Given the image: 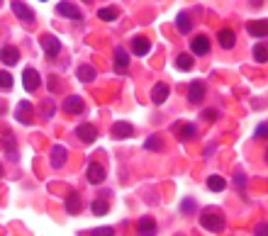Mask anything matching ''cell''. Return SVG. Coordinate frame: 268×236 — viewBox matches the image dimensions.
Masks as SVG:
<instances>
[{
  "instance_id": "5b68a950",
  "label": "cell",
  "mask_w": 268,
  "mask_h": 236,
  "mask_svg": "<svg viewBox=\"0 0 268 236\" xmlns=\"http://www.w3.org/2000/svg\"><path fill=\"white\" fill-rule=\"evenodd\" d=\"M39 42H42V49H44V54H47V56H52V59H54V56H56V54L61 51V42L56 39V37H54V34H44Z\"/></svg>"
},
{
  "instance_id": "44dd1931",
  "label": "cell",
  "mask_w": 268,
  "mask_h": 236,
  "mask_svg": "<svg viewBox=\"0 0 268 236\" xmlns=\"http://www.w3.org/2000/svg\"><path fill=\"white\" fill-rule=\"evenodd\" d=\"M81 195H78V192H71V195H68V197H66V212H68V214H78V212H81Z\"/></svg>"
},
{
  "instance_id": "e0dca14e",
  "label": "cell",
  "mask_w": 268,
  "mask_h": 236,
  "mask_svg": "<svg viewBox=\"0 0 268 236\" xmlns=\"http://www.w3.org/2000/svg\"><path fill=\"white\" fill-rule=\"evenodd\" d=\"M149 49H151V42L147 37H134V39H132V51H134L137 56H147Z\"/></svg>"
},
{
  "instance_id": "484cf974",
  "label": "cell",
  "mask_w": 268,
  "mask_h": 236,
  "mask_svg": "<svg viewBox=\"0 0 268 236\" xmlns=\"http://www.w3.org/2000/svg\"><path fill=\"white\" fill-rule=\"evenodd\" d=\"M76 76H78V78H81L83 83H90V81L95 78V68H93V66H78Z\"/></svg>"
},
{
  "instance_id": "9a60e30c",
  "label": "cell",
  "mask_w": 268,
  "mask_h": 236,
  "mask_svg": "<svg viewBox=\"0 0 268 236\" xmlns=\"http://www.w3.org/2000/svg\"><path fill=\"white\" fill-rule=\"evenodd\" d=\"M105 178H107V173H105V168H103L100 163H90L88 166V183L100 185V183H105Z\"/></svg>"
},
{
  "instance_id": "ab89813d",
  "label": "cell",
  "mask_w": 268,
  "mask_h": 236,
  "mask_svg": "<svg viewBox=\"0 0 268 236\" xmlns=\"http://www.w3.org/2000/svg\"><path fill=\"white\" fill-rule=\"evenodd\" d=\"M2 173H5V171H2V166H0V178H2Z\"/></svg>"
},
{
  "instance_id": "f35d334b",
  "label": "cell",
  "mask_w": 268,
  "mask_h": 236,
  "mask_svg": "<svg viewBox=\"0 0 268 236\" xmlns=\"http://www.w3.org/2000/svg\"><path fill=\"white\" fill-rule=\"evenodd\" d=\"M244 183H246V178H244V176H237V185H239V188H244Z\"/></svg>"
},
{
  "instance_id": "8fae6325",
  "label": "cell",
  "mask_w": 268,
  "mask_h": 236,
  "mask_svg": "<svg viewBox=\"0 0 268 236\" xmlns=\"http://www.w3.org/2000/svg\"><path fill=\"white\" fill-rule=\"evenodd\" d=\"M246 32L251 37H256V39H264V37H268V20H254V22H249Z\"/></svg>"
},
{
  "instance_id": "f1b7e54d",
  "label": "cell",
  "mask_w": 268,
  "mask_h": 236,
  "mask_svg": "<svg viewBox=\"0 0 268 236\" xmlns=\"http://www.w3.org/2000/svg\"><path fill=\"white\" fill-rule=\"evenodd\" d=\"M117 7H100L98 10V17L100 20H107V22H112V20H117Z\"/></svg>"
},
{
  "instance_id": "4fadbf2b",
  "label": "cell",
  "mask_w": 268,
  "mask_h": 236,
  "mask_svg": "<svg viewBox=\"0 0 268 236\" xmlns=\"http://www.w3.org/2000/svg\"><path fill=\"white\" fill-rule=\"evenodd\" d=\"M217 42H219V47H222V49H232V47L237 44V34H234V30L224 27V30L217 32Z\"/></svg>"
},
{
  "instance_id": "277c9868",
  "label": "cell",
  "mask_w": 268,
  "mask_h": 236,
  "mask_svg": "<svg viewBox=\"0 0 268 236\" xmlns=\"http://www.w3.org/2000/svg\"><path fill=\"white\" fill-rule=\"evenodd\" d=\"M110 134H112V139H129V137H134V127L129 124V122H115L112 127H110Z\"/></svg>"
},
{
  "instance_id": "ac0fdd59",
  "label": "cell",
  "mask_w": 268,
  "mask_h": 236,
  "mask_svg": "<svg viewBox=\"0 0 268 236\" xmlns=\"http://www.w3.org/2000/svg\"><path fill=\"white\" fill-rule=\"evenodd\" d=\"M137 232H139V236H156V222L151 217H142L137 224Z\"/></svg>"
},
{
  "instance_id": "4316f807",
  "label": "cell",
  "mask_w": 268,
  "mask_h": 236,
  "mask_svg": "<svg viewBox=\"0 0 268 236\" xmlns=\"http://www.w3.org/2000/svg\"><path fill=\"white\" fill-rule=\"evenodd\" d=\"M195 134H198L195 124H180L178 127V139H183V142H185V139H193Z\"/></svg>"
},
{
  "instance_id": "b9f144b4",
  "label": "cell",
  "mask_w": 268,
  "mask_h": 236,
  "mask_svg": "<svg viewBox=\"0 0 268 236\" xmlns=\"http://www.w3.org/2000/svg\"><path fill=\"white\" fill-rule=\"evenodd\" d=\"M42 2H44V0H42Z\"/></svg>"
},
{
  "instance_id": "8d00e7d4",
  "label": "cell",
  "mask_w": 268,
  "mask_h": 236,
  "mask_svg": "<svg viewBox=\"0 0 268 236\" xmlns=\"http://www.w3.org/2000/svg\"><path fill=\"white\" fill-rule=\"evenodd\" d=\"M217 117H219L217 110H205V112H203V119H205V122H214Z\"/></svg>"
},
{
  "instance_id": "ffe728a7",
  "label": "cell",
  "mask_w": 268,
  "mask_h": 236,
  "mask_svg": "<svg viewBox=\"0 0 268 236\" xmlns=\"http://www.w3.org/2000/svg\"><path fill=\"white\" fill-rule=\"evenodd\" d=\"M2 148H5V153H7V158H10V161H17V146H15V137H12L10 132L2 137Z\"/></svg>"
},
{
  "instance_id": "603a6c76",
  "label": "cell",
  "mask_w": 268,
  "mask_h": 236,
  "mask_svg": "<svg viewBox=\"0 0 268 236\" xmlns=\"http://www.w3.org/2000/svg\"><path fill=\"white\" fill-rule=\"evenodd\" d=\"M63 163H66V148L54 146L52 148V166L54 168H63Z\"/></svg>"
},
{
  "instance_id": "d6986e66",
  "label": "cell",
  "mask_w": 268,
  "mask_h": 236,
  "mask_svg": "<svg viewBox=\"0 0 268 236\" xmlns=\"http://www.w3.org/2000/svg\"><path fill=\"white\" fill-rule=\"evenodd\" d=\"M127 66H129V54L122 47H117L115 49V68H117L119 73H127Z\"/></svg>"
},
{
  "instance_id": "d590c367",
  "label": "cell",
  "mask_w": 268,
  "mask_h": 236,
  "mask_svg": "<svg viewBox=\"0 0 268 236\" xmlns=\"http://www.w3.org/2000/svg\"><path fill=\"white\" fill-rule=\"evenodd\" d=\"M193 209H195V200H183V202H180V212H183V214H188V212H193Z\"/></svg>"
},
{
  "instance_id": "7402d4cb",
  "label": "cell",
  "mask_w": 268,
  "mask_h": 236,
  "mask_svg": "<svg viewBox=\"0 0 268 236\" xmlns=\"http://www.w3.org/2000/svg\"><path fill=\"white\" fill-rule=\"evenodd\" d=\"M176 27H178L180 34H188V32L193 30V20L188 17V12H178V17H176Z\"/></svg>"
},
{
  "instance_id": "3957f363",
  "label": "cell",
  "mask_w": 268,
  "mask_h": 236,
  "mask_svg": "<svg viewBox=\"0 0 268 236\" xmlns=\"http://www.w3.org/2000/svg\"><path fill=\"white\" fill-rule=\"evenodd\" d=\"M205 95H208V88H205L203 81H193V83H190V88H188V100H190V105H200V102L205 100Z\"/></svg>"
},
{
  "instance_id": "7a4b0ae2",
  "label": "cell",
  "mask_w": 268,
  "mask_h": 236,
  "mask_svg": "<svg viewBox=\"0 0 268 236\" xmlns=\"http://www.w3.org/2000/svg\"><path fill=\"white\" fill-rule=\"evenodd\" d=\"M22 86H25L27 93H34V90L42 86V76H39L37 68H25L22 71Z\"/></svg>"
},
{
  "instance_id": "836d02e7",
  "label": "cell",
  "mask_w": 268,
  "mask_h": 236,
  "mask_svg": "<svg viewBox=\"0 0 268 236\" xmlns=\"http://www.w3.org/2000/svg\"><path fill=\"white\" fill-rule=\"evenodd\" d=\"M254 236H268V222H261L254 227Z\"/></svg>"
},
{
  "instance_id": "83f0119b",
  "label": "cell",
  "mask_w": 268,
  "mask_h": 236,
  "mask_svg": "<svg viewBox=\"0 0 268 236\" xmlns=\"http://www.w3.org/2000/svg\"><path fill=\"white\" fill-rule=\"evenodd\" d=\"M176 66H178V71H190L193 68V56L190 54H178L176 56Z\"/></svg>"
},
{
  "instance_id": "30bf717a",
  "label": "cell",
  "mask_w": 268,
  "mask_h": 236,
  "mask_svg": "<svg viewBox=\"0 0 268 236\" xmlns=\"http://www.w3.org/2000/svg\"><path fill=\"white\" fill-rule=\"evenodd\" d=\"M12 12L17 15V20H22V22H27V25L34 22V12H32L22 0H12Z\"/></svg>"
},
{
  "instance_id": "cb8c5ba5",
  "label": "cell",
  "mask_w": 268,
  "mask_h": 236,
  "mask_svg": "<svg viewBox=\"0 0 268 236\" xmlns=\"http://www.w3.org/2000/svg\"><path fill=\"white\" fill-rule=\"evenodd\" d=\"M90 212H93L95 217H103V214H107V212H110L107 200H93V202H90Z\"/></svg>"
},
{
  "instance_id": "4dcf8cb0",
  "label": "cell",
  "mask_w": 268,
  "mask_h": 236,
  "mask_svg": "<svg viewBox=\"0 0 268 236\" xmlns=\"http://www.w3.org/2000/svg\"><path fill=\"white\" fill-rule=\"evenodd\" d=\"M144 148H147V151H163V142H161L159 137H149V139L144 142Z\"/></svg>"
},
{
  "instance_id": "e575fe53",
  "label": "cell",
  "mask_w": 268,
  "mask_h": 236,
  "mask_svg": "<svg viewBox=\"0 0 268 236\" xmlns=\"http://www.w3.org/2000/svg\"><path fill=\"white\" fill-rule=\"evenodd\" d=\"M93 236H115V229L112 227H100V229H95Z\"/></svg>"
},
{
  "instance_id": "9c48e42d",
  "label": "cell",
  "mask_w": 268,
  "mask_h": 236,
  "mask_svg": "<svg viewBox=\"0 0 268 236\" xmlns=\"http://www.w3.org/2000/svg\"><path fill=\"white\" fill-rule=\"evenodd\" d=\"M56 12L63 15V17H71V20H83V12H81L73 2H68V0H63V2L56 5Z\"/></svg>"
},
{
  "instance_id": "1f68e13d",
  "label": "cell",
  "mask_w": 268,
  "mask_h": 236,
  "mask_svg": "<svg viewBox=\"0 0 268 236\" xmlns=\"http://www.w3.org/2000/svg\"><path fill=\"white\" fill-rule=\"evenodd\" d=\"M12 88V76L7 71H0V90H10Z\"/></svg>"
},
{
  "instance_id": "d4e9b609",
  "label": "cell",
  "mask_w": 268,
  "mask_h": 236,
  "mask_svg": "<svg viewBox=\"0 0 268 236\" xmlns=\"http://www.w3.org/2000/svg\"><path fill=\"white\" fill-rule=\"evenodd\" d=\"M208 188L210 190H214V192H222L224 188H227V180L222 176H210L208 178Z\"/></svg>"
},
{
  "instance_id": "6da1fadb",
  "label": "cell",
  "mask_w": 268,
  "mask_h": 236,
  "mask_svg": "<svg viewBox=\"0 0 268 236\" xmlns=\"http://www.w3.org/2000/svg\"><path fill=\"white\" fill-rule=\"evenodd\" d=\"M200 224H203V229H208L212 234H219L222 229H224V214L219 212V209H203V214H200Z\"/></svg>"
},
{
  "instance_id": "60d3db41",
  "label": "cell",
  "mask_w": 268,
  "mask_h": 236,
  "mask_svg": "<svg viewBox=\"0 0 268 236\" xmlns=\"http://www.w3.org/2000/svg\"><path fill=\"white\" fill-rule=\"evenodd\" d=\"M266 161H268V151H266Z\"/></svg>"
},
{
  "instance_id": "74e56055",
  "label": "cell",
  "mask_w": 268,
  "mask_h": 236,
  "mask_svg": "<svg viewBox=\"0 0 268 236\" xmlns=\"http://www.w3.org/2000/svg\"><path fill=\"white\" fill-rule=\"evenodd\" d=\"M49 90H52V93H56V90H59V81H56V78H52V81H49Z\"/></svg>"
},
{
  "instance_id": "ba28073f",
  "label": "cell",
  "mask_w": 268,
  "mask_h": 236,
  "mask_svg": "<svg viewBox=\"0 0 268 236\" xmlns=\"http://www.w3.org/2000/svg\"><path fill=\"white\" fill-rule=\"evenodd\" d=\"M63 110H66L68 115H83V110H86V105H83V97H81V95H71V97H66V102H63Z\"/></svg>"
},
{
  "instance_id": "8992f818",
  "label": "cell",
  "mask_w": 268,
  "mask_h": 236,
  "mask_svg": "<svg viewBox=\"0 0 268 236\" xmlns=\"http://www.w3.org/2000/svg\"><path fill=\"white\" fill-rule=\"evenodd\" d=\"M76 137H78L83 144H93V142L98 139V129H95V124H78V127H76Z\"/></svg>"
},
{
  "instance_id": "7c38bea8",
  "label": "cell",
  "mask_w": 268,
  "mask_h": 236,
  "mask_svg": "<svg viewBox=\"0 0 268 236\" xmlns=\"http://www.w3.org/2000/svg\"><path fill=\"white\" fill-rule=\"evenodd\" d=\"M0 61H2L5 66H15V63L20 61V49H17V47H10V44L2 47V49H0Z\"/></svg>"
},
{
  "instance_id": "52a82bcc",
  "label": "cell",
  "mask_w": 268,
  "mask_h": 236,
  "mask_svg": "<svg viewBox=\"0 0 268 236\" xmlns=\"http://www.w3.org/2000/svg\"><path fill=\"white\" fill-rule=\"evenodd\" d=\"M190 51L195 54V56H205L210 51V39L205 34H198V37H193L190 39Z\"/></svg>"
},
{
  "instance_id": "d6a6232c",
  "label": "cell",
  "mask_w": 268,
  "mask_h": 236,
  "mask_svg": "<svg viewBox=\"0 0 268 236\" xmlns=\"http://www.w3.org/2000/svg\"><path fill=\"white\" fill-rule=\"evenodd\" d=\"M254 137L256 139H268V124H259L256 132H254Z\"/></svg>"
},
{
  "instance_id": "2e32d148",
  "label": "cell",
  "mask_w": 268,
  "mask_h": 236,
  "mask_svg": "<svg viewBox=\"0 0 268 236\" xmlns=\"http://www.w3.org/2000/svg\"><path fill=\"white\" fill-rule=\"evenodd\" d=\"M168 93H171V88H168L166 83H156L154 90H151V102H154V105H163L166 97H168Z\"/></svg>"
},
{
  "instance_id": "f546056e",
  "label": "cell",
  "mask_w": 268,
  "mask_h": 236,
  "mask_svg": "<svg viewBox=\"0 0 268 236\" xmlns=\"http://www.w3.org/2000/svg\"><path fill=\"white\" fill-rule=\"evenodd\" d=\"M254 59L259 61V63H266L268 61V47L266 44H256V47H254Z\"/></svg>"
},
{
  "instance_id": "5bb4252c",
  "label": "cell",
  "mask_w": 268,
  "mask_h": 236,
  "mask_svg": "<svg viewBox=\"0 0 268 236\" xmlns=\"http://www.w3.org/2000/svg\"><path fill=\"white\" fill-rule=\"evenodd\" d=\"M15 115H17V119H20L22 124H32V115H34V107H32L27 100H22V102H17V110H15Z\"/></svg>"
}]
</instances>
